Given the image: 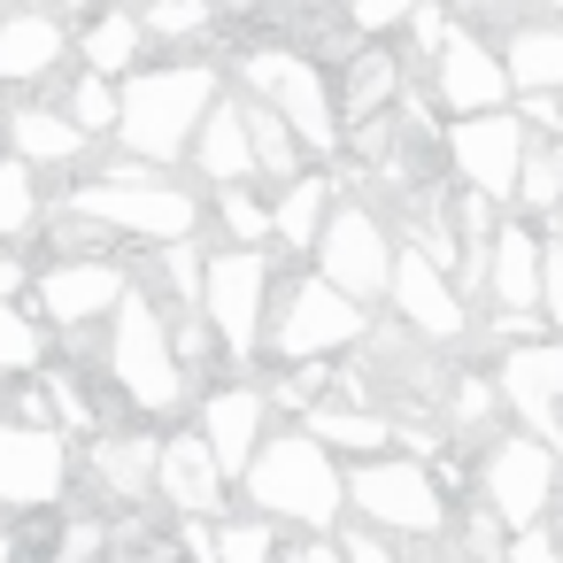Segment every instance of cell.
<instances>
[{
  "label": "cell",
  "instance_id": "obj_1",
  "mask_svg": "<svg viewBox=\"0 0 563 563\" xmlns=\"http://www.w3.org/2000/svg\"><path fill=\"white\" fill-rule=\"evenodd\" d=\"M217 93H224L217 63H140V70H124L117 78V147L178 170L186 147H194V124Z\"/></svg>",
  "mask_w": 563,
  "mask_h": 563
},
{
  "label": "cell",
  "instance_id": "obj_2",
  "mask_svg": "<svg viewBox=\"0 0 563 563\" xmlns=\"http://www.w3.org/2000/svg\"><path fill=\"white\" fill-rule=\"evenodd\" d=\"M240 486H247V501H255L263 517H278L286 532H332V525L347 517V463H340L324 440H309L301 424H294V432H263V448H255L247 471H240Z\"/></svg>",
  "mask_w": 563,
  "mask_h": 563
},
{
  "label": "cell",
  "instance_id": "obj_3",
  "mask_svg": "<svg viewBox=\"0 0 563 563\" xmlns=\"http://www.w3.org/2000/svg\"><path fill=\"white\" fill-rule=\"evenodd\" d=\"M109 386L140 409V417H170L186 409V363L170 347V309L132 278V294L109 309Z\"/></svg>",
  "mask_w": 563,
  "mask_h": 563
},
{
  "label": "cell",
  "instance_id": "obj_4",
  "mask_svg": "<svg viewBox=\"0 0 563 563\" xmlns=\"http://www.w3.org/2000/svg\"><path fill=\"white\" fill-rule=\"evenodd\" d=\"M232 86L271 101L294 124V140L309 147V163H332L347 147V124H340V101H332V78H324L317 55H301V47H240Z\"/></svg>",
  "mask_w": 563,
  "mask_h": 563
},
{
  "label": "cell",
  "instance_id": "obj_5",
  "mask_svg": "<svg viewBox=\"0 0 563 563\" xmlns=\"http://www.w3.org/2000/svg\"><path fill=\"white\" fill-rule=\"evenodd\" d=\"M347 517H363V525H378L394 540H440L455 509H448V486H440V471L424 455L378 448V455L347 463Z\"/></svg>",
  "mask_w": 563,
  "mask_h": 563
},
{
  "label": "cell",
  "instance_id": "obj_6",
  "mask_svg": "<svg viewBox=\"0 0 563 563\" xmlns=\"http://www.w3.org/2000/svg\"><path fill=\"white\" fill-rule=\"evenodd\" d=\"M371 340V301H355V294H340L324 271H301V278H286L278 286V301H271V355H347V347H363Z\"/></svg>",
  "mask_w": 563,
  "mask_h": 563
},
{
  "label": "cell",
  "instance_id": "obj_7",
  "mask_svg": "<svg viewBox=\"0 0 563 563\" xmlns=\"http://www.w3.org/2000/svg\"><path fill=\"white\" fill-rule=\"evenodd\" d=\"M271 255L263 247H209V278H201V317L217 324V347L232 363H255L271 340Z\"/></svg>",
  "mask_w": 563,
  "mask_h": 563
},
{
  "label": "cell",
  "instance_id": "obj_8",
  "mask_svg": "<svg viewBox=\"0 0 563 563\" xmlns=\"http://www.w3.org/2000/svg\"><path fill=\"white\" fill-rule=\"evenodd\" d=\"M563 494V448L540 440V432H494L478 448V501L517 532V525H540Z\"/></svg>",
  "mask_w": 563,
  "mask_h": 563
},
{
  "label": "cell",
  "instance_id": "obj_9",
  "mask_svg": "<svg viewBox=\"0 0 563 563\" xmlns=\"http://www.w3.org/2000/svg\"><path fill=\"white\" fill-rule=\"evenodd\" d=\"M78 486V440L0 409V509H55Z\"/></svg>",
  "mask_w": 563,
  "mask_h": 563
},
{
  "label": "cell",
  "instance_id": "obj_10",
  "mask_svg": "<svg viewBox=\"0 0 563 563\" xmlns=\"http://www.w3.org/2000/svg\"><path fill=\"white\" fill-rule=\"evenodd\" d=\"M63 201H70V209H86V217H101V224H109L117 240H147V247L201 232V201H194L186 186H170V178H147V186L86 178V186H70Z\"/></svg>",
  "mask_w": 563,
  "mask_h": 563
},
{
  "label": "cell",
  "instance_id": "obj_11",
  "mask_svg": "<svg viewBox=\"0 0 563 563\" xmlns=\"http://www.w3.org/2000/svg\"><path fill=\"white\" fill-rule=\"evenodd\" d=\"M525 147H532V124L517 109H478V117H455L440 132V155L455 170V186L486 194V201H509L517 194V170H525Z\"/></svg>",
  "mask_w": 563,
  "mask_h": 563
},
{
  "label": "cell",
  "instance_id": "obj_12",
  "mask_svg": "<svg viewBox=\"0 0 563 563\" xmlns=\"http://www.w3.org/2000/svg\"><path fill=\"white\" fill-rule=\"evenodd\" d=\"M317 271L340 286V294H355V301H378L386 294V278H394V255H401V240H394V224L378 217V209H363V201H332V217H324V232H317Z\"/></svg>",
  "mask_w": 563,
  "mask_h": 563
},
{
  "label": "cell",
  "instance_id": "obj_13",
  "mask_svg": "<svg viewBox=\"0 0 563 563\" xmlns=\"http://www.w3.org/2000/svg\"><path fill=\"white\" fill-rule=\"evenodd\" d=\"M124 294H132V271L117 255H47L32 271V309H40V324H63V332L109 324V309Z\"/></svg>",
  "mask_w": 563,
  "mask_h": 563
},
{
  "label": "cell",
  "instance_id": "obj_14",
  "mask_svg": "<svg viewBox=\"0 0 563 563\" xmlns=\"http://www.w3.org/2000/svg\"><path fill=\"white\" fill-rule=\"evenodd\" d=\"M386 301H394V317H401V332H409L417 347H455V340H471V301H463V286H455L424 247H401V255H394Z\"/></svg>",
  "mask_w": 563,
  "mask_h": 563
},
{
  "label": "cell",
  "instance_id": "obj_15",
  "mask_svg": "<svg viewBox=\"0 0 563 563\" xmlns=\"http://www.w3.org/2000/svg\"><path fill=\"white\" fill-rule=\"evenodd\" d=\"M494 386H501V409L555 440L563 448V332H532V340H509L501 363H494Z\"/></svg>",
  "mask_w": 563,
  "mask_h": 563
},
{
  "label": "cell",
  "instance_id": "obj_16",
  "mask_svg": "<svg viewBox=\"0 0 563 563\" xmlns=\"http://www.w3.org/2000/svg\"><path fill=\"white\" fill-rule=\"evenodd\" d=\"M509 101H517V86H509V70H501V47L478 40V32L455 16V32L432 47V109L478 117V109H509Z\"/></svg>",
  "mask_w": 563,
  "mask_h": 563
},
{
  "label": "cell",
  "instance_id": "obj_17",
  "mask_svg": "<svg viewBox=\"0 0 563 563\" xmlns=\"http://www.w3.org/2000/svg\"><path fill=\"white\" fill-rule=\"evenodd\" d=\"M224 494H232V478H224L217 448L201 432H170L155 455V501L170 517H224Z\"/></svg>",
  "mask_w": 563,
  "mask_h": 563
},
{
  "label": "cell",
  "instance_id": "obj_18",
  "mask_svg": "<svg viewBox=\"0 0 563 563\" xmlns=\"http://www.w3.org/2000/svg\"><path fill=\"white\" fill-rule=\"evenodd\" d=\"M209 448H217V463H224V478L240 486V471H247V455L263 448V432H271V394L255 386V378H232V386H209L201 394V424H194Z\"/></svg>",
  "mask_w": 563,
  "mask_h": 563
},
{
  "label": "cell",
  "instance_id": "obj_19",
  "mask_svg": "<svg viewBox=\"0 0 563 563\" xmlns=\"http://www.w3.org/2000/svg\"><path fill=\"white\" fill-rule=\"evenodd\" d=\"M63 55H70V24L63 16H47V9H0V86H40V78H55L63 70Z\"/></svg>",
  "mask_w": 563,
  "mask_h": 563
},
{
  "label": "cell",
  "instance_id": "obj_20",
  "mask_svg": "<svg viewBox=\"0 0 563 563\" xmlns=\"http://www.w3.org/2000/svg\"><path fill=\"white\" fill-rule=\"evenodd\" d=\"M540 224L517 209L494 224V255H486V309H540Z\"/></svg>",
  "mask_w": 563,
  "mask_h": 563
},
{
  "label": "cell",
  "instance_id": "obj_21",
  "mask_svg": "<svg viewBox=\"0 0 563 563\" xmlns=\"http://www.w3.org/2000/svg\"><path fill=\"white\" fill-rule=\"evenodd\" d=\"M401 55L386 47V40H355L347 47V63H340V78H332V101H340V124H371V117H386L394 101H401Z\"/></svg>",
  "mask_w": 563,
  "mask_h": 563
},
{
  "label": "cell",
  "instance_id": "obj_22",
  "mask_svg": "<svg viewBox=\"0 0 563 563\" xmlns=\"http://www.w3.org/2000/svg\"><path fill=\"white\" fill-rule=\"evenodd\" d=\"M186 163L209 178V186H232V178H255V147H247V93H217L194 124V147Z\"/></svg>",
  "mask_w": 563,
  "mask_h": 563
},
{
  "label": "cell",
  "instance_id": "obj_23",
  "mask_svg": "<svg viewBox=\"0 0 563 563\" xmlns=\"http://www.w3.org/2000/svg\"><path fill=\"white\" fill-rule=\"evenodd\" d=\"M155 455H163V440L155 432H93L86 440V471L101 478V494L109 501H124V509H140V501H155Z\"/></svg>",
  "mask_w": 563,
  "mask_h": 563
},
{
  "label": "cell",
  "instance_id": "obj_24",
  "mask_svg": "<svg viewBox=\"0 0 563 563\" xmlns=\"http://www.w3.org/2000/svg\"><path fill=\"white\" fill-rule=\"evenodd\" d=\"M0 132H9V147H16L32 170H70V163H86V147H93V132H78L70 109H47V101H16Z\"/></svg>",
  "mask_w": 563,
  "mask_h": 563
},
{
  "label": "cell",
  "instance_id": "obj_25",
  "mask_svg": "<svg viewBox=\"0 0 563 563\" xmlns=\"http://www.w3.org/2000/svg\"><path fill=\"white\" fill-rule=\"evenodd\" d=\"M332 201H340V178H332L324 163H301V170L278 186V201H271L278 247H286V255H309L317 232H324V217H332Z\"/></svg>",
  "mask_w": 563,
  "mask_h": 563
},
{
  "label": "cell",
  "instance_id": "obj_26",
  "mask_svg": "<svg viewBox=\"0 0 563 563\" xmlns=\"http://www.w3.org/2000/svg\"><path fill=\"white\" fill-rule=\"evenodd\" d=\"M301 432L324 440L332 455H378V448H394V417H386L378 401H347V394L309 401V409H301Z\"/></svg>",
  "mask_w": 563,
  "mask_h": 563
},
{
  "label": "cell",
  "instance_id": "obj_27",
  "mask_svg": "<svg viewBox=\"0 0 563 563\" xmlns=\"http://www.w3.org/2000/svg\"><path fill=\"white\" fill-rule=\"evenodd\" d=\"M501 70H509L517 93H563V16L509 24V40H501Z\"/></svg>",
  "mask_w": 563,
  "mask_h": 563
},
{
  "label": "cell",
  "instance_id": "obj_28",
  "mask_svg": "<svg viewBox=\"0 0 563 563\" xmlns=\"http://www.w3.org/2000/svg\"><path fill=\"white\" fill-rule=\"evenodd\" d=\"M70 47H78L86 70L124 78V70H140V55H147V24H140V9H93V16L78 24Z\"/></svg>",
  "mask_w": 563,
  "mask_h": 563
},
{
  "label": "cell",
  "instance_id": "obj_29",
  "mask_svg": "<svg viewBox=\"0 0 563 563\" xmlns=\"http://www.w3.org/2000/svg\"><path fill=\"white\" fill-rule=\"evenodd\" d=\"M509 209H525L532 224H555V217H563V132H532Z\"/></svg>",
  "mask_w": 563,
  "mask_h": 563
},
{
  "label": "cell",
  "instance_id": "obj_30",
  "mask_svg": "<svg viewBox=\"0 0 563 563\" xmlns=\"http://www.w3.org/2000/svg\"><path fill=\"white\" fill-rule=\"evenodd\" d=\"M47 224V194H40V170L9 147V155H0V247H9V240H32Z\"/></svg>",
  "mask_w": 563,
  "mask_h": 563
},
{
  "label": "cell",
  "instance_id": "obj_31",
  "mask_svg": "<svg viewBox=\"0 0 563 563\" xmlns=\"http://www.w3.org/2000/svg\"><path fill=\"white\" fill-rule=\"evenodd\" d=\"M247 147H255V178H278V186L309 163V147L294 140V124L271 101H255V93H247Z\"/></svg>",
  "mask_w": 563,
  "mask_h": 563
},
{
  "label": "cell",
  "instance_id": "obj_32",
  "mask_svg": "<svg viewBox=\"0 0 563 563\" xmlns=\"http://www.w3.org/2000/svg\"><path fill=\"white\" fill-rule=\"evenodd\" d=\"M209 201H217V224H224V240H232V247H263V240H278L271 201L255 194V178H232V186H217Z\"/></svg>",
  "mask_w": 563,
  "mask_h": 563
},
{
  "label": "cell",
  "instance_id": "obj_33",
  "mask_svg": "<svg viewBox=\"0 0 563 563\" xmlns=\"http://www.w3.org/2000/svg\"><path fill=\"white\" fill-rule=\"evenodd\" d=\"M47 363V324L24 301H0V378H32Z\"/></svg>",
  "mask_w": 563,
  "mask_h": 563
},
{
  "label": "cell",
  "instance_id": "obj_34",
  "mask_svg": "<svg viewBox=\"0 0 563 563\" xmlns=\"http://www.w3.org/2000/svg\"><path fill=\"white\" fill-rule=\"evenodd\" d=\"M278 532H286V525L263 517V509H247V517H217V563H278V555H286Z\"/></svg>",
  "mask_w": 563,
  "mask_h": 563
},
{
  "label": "cell",
  "instance_id": "obj_35",
  "mask_svg": "<svg viewBox=\"0 0 563 563\" xmlns=\"http://www.w3.org/2000/svg\"><path fill=\"white\" fill-rule=\"evenodd\" d=\"M155 278H163V294L178 301V309H201V278H209V247L186 232V240H163L155 247Z\"/></svg>",
  "mask_w": 563,
  "mask_h": 563
},
{
  "label": "cell",
  "instance_id": "obj_36",
  "mask_svg": "<svg viewBox=\"0 0 563 563\" xmlns=\"http://www.w3.org/2000/svg\"><path fill=\"white\" fill-rule=\"evenodd\" d=\"M140 24L147 40H209L217 32V0H140Z\"/></svg>",
  "mask_w": 563,
  "mask_h": 563
},
{
  "label": "cell",
  "instance_id": "obj_37",
  "mask_svg": "<svg viewBox=\"0 0 563 563\" xmlns=\"http://www.w3.org/2000/svg\"><path fill=\"white\" fill-rule=\"evenodd\" d=\"M63 109H70V124H78V132H93V140H101V132H117V78H101V70L70 78V101H63Z\"/></svg>",
  "mask_w": 563,
  "mask_h": 563
},
{
  "label": "cell",
  "instance_id": "obj_38",
  "mask_svg": "<svg viewBox=\"0 0 563 563\" xmlns=\"http://www.w3.org/2000/svg\"><path fill=\"white\" fill-rule=\"evenodd\" d=\"M47 247H55V255H109V247H117V232H109L101 217H86V209H70V201H63V209H55V224H47Z\"/></svg>",
  "mask_w": 563,
  "mask_h": 563
},
{
  "label": "cell",
  "instance_id": "obj_39",
  "mask_svg": "<svg viewBox=\"0 0 563 563\" xmlns=\"http://www.w3.org/2000/svg\"><path fill=\"white\" fill-rule=\"evenodd\" d=\"M332 540H340V555H347V563H409V555L394 548V532H378V525H363V517H340V525H332Z\"/></svg>",
  "mask_w": 563,
  "mask_h": 563
},
{
  "label": "cell",
  "instance_id": "obj_40",
  "mask_svg": "<svg viewBox=\"0 0 563 563\" xmlns=\"http://www.w3.org/2000/svg\"><path fill=\"white\" fill-rule=\"evenodd\" d=\"M409 9H417V0H347V32L355 40H386V32L409 24Z\"/></svg>",
  "mask_w": 563,
  "mask_h": 563
},
{
  "label": "cell",
  "instance_id": "obj_41",
  "mask_svg": "<svg viewBox=\"0 0 563 563\" xmlns=\"http://www.w3.org/2000/svg\"><path fill=\"white\" fill-rule=\"evenodd\" d=\"M540 317L548 332H563V224L540 240Z\"/></svg>",
  "mask_w": 563,
  "mask_h": 563
},
{
  "label": "cell",
  "instance_id": "obj_42",
  "mask_svg": "<svg viewBox=\"0 0 563 563\" xmlns=\"http://www.w3.org/2000/svg\"><path fill=\"white\" fill-rule=\"evenodd\" d=\"M501 563H563V532L540 517V525H517L509 532V548H501Z\"/></svg>",
  "mask_w": 563,
  "mask_h": 563
},
{
  "label": "cell",
  "instance_id": "obj_43",
  "mask_svg": "<svg viewBox=\"0 0 563 563\" xmlns=\"http://www.w3.org/2000/svg\"><path fill=\"white\" fill-rule=\"evenodd\" d=\"M463 548H471L478 563H501V548H509V525H501V517H494V509L478 501V509L463 517Z\"/></svg>",
  "mask_w": 563,
  "mask_h": 563
},
{
  "label": "cell",
  "instance_id": "obj_44",
  "mask_svg": "<svg viewBox=\"0 0 563 563\" xmlns=\"http://www.w3.org/2000/svg\"><path fill=\"white\" fill-rule=\"evenodd\" d=\"M170 540H178V555H186V563H217V517H178V525H170Z\"/></svg>",
  "mask_w": 563,
  "mask_h": 563
},
{
  "label": "cell",
  "instance_id": "obj_45",
  "mask_svg": "<svg viewBox=\"0 0 563 563\" xmlns=\"http://www.w3.org/2000/svg\"><path fill=\"white\" fill-rule=\"evenodd\" d=\"M517 117L532 132H563V93H517Z\"/></svg>",
  "mask_w": 563,
  "mask_h": 563
},
{
  "label": "cell",
  "instance_id": "obj_46",
  "mask_svg": "<svg viewBox=\"0 0 563 563\" xmlns=\"http://www.w3.org/2000/svg\"><path fill=\"white\" fill-rule=\"evenodd\" d=\"M278 563H347V555H340L332 532H294V548H286Z\"/></svg>",
  "mask_w": 563,
  "mask_h": 563
},
{
  "label": "cell",
  "instance_id": "obj_47",
  "mask_svg": "<svg viewBox=\"0 0 563 563\" xmlns=\"http://www.w3.org/2000/svg\"><path fill=\"white\" fill-rule=\"evenodd\" d=\"M24 294H32V271L16 255H0V301H24Z\"/></svg>",
  "mask_w": 563,
  "mask_h": 563
},
{
  "label": "cell",
  "instance_id": "obj_48",
  "mask_svg": "<svg viewBox=\"0 0 563 563\" xmlns=\"http://www.w3.org/2000/svg\"><path fill=\"white\" fill-rule=\"evenodd\" d=\"M0 563H24V540H16L9 525H0Z\"/></svg>",
  "mask_w": 563,
  "mask_h": 563
},
{
  "label": "cell",
  "instance_id": "obj_49",
  "mask_svg": "<svg viewBox=\"0 0 563 563\" xmlns=\"http://www.w3.org/2000/svg\"><path fill=\"white\" fill-rule=\"evenodd\" d=\"M247 9H263V0H217V16H247Z\"/></svg>",
  "mask_w": 563,
  "mask_h": 563
},
{
  "label": "cell",
  "instance_id": "obj_50",
  "mask_svg": "<svg viewBox=\"0 0 563 563\" xmlns=\"http://www.w3.org/2000/svg\"><path fill=\"white\" fill-rule=\"evenodd\" d=\"M532 16H563V0H532Z\"/></svg>",
  "mask_w": 563,
  "mask_h": 563
},
{
  "label": "cell",
  "instance_id": "obj_51",
  "mask_svg": "<svg viewBox=\"0 0 563 563\" xmlns=\"http://www.w3.org/2000/svg\"><path fill=\"white\" fill-rule=\"evenodd\" d=\"M440 563H478V555H471V548H448V555H440Z\"/></svg>",
  "mask_w": 563,
  "mask_h": 563
},
{
  "label": "cell",
  "instance_id": "obj_52",
  "mask_svg": "<svg viewBox=\"0 0 563 563\" xmlns=\"http://www.w3.org/2000/svg\"><path fill=\"white\" fill-rule=\"evenodd\" d=\"M0 93H9V86H0ZM0 124H9V109H0Z\"/></svg>",
  "mask_w": 563,
  "mask_h": 563
},
{
  "label": "cell",
  "instance_id": "obj_53",
  "mask_svg": "<svg viewBox=\"0 0 563 563\" xmlns=\"http://www.w3.org/2000/svg\"><path fill=\"white\" fill-rule=\"evenodd\" d=\"M555 224H563V217H555Z\"/></svg>",
  "mask_w": 563,
  "mask_h": 563
}]
</instances>
